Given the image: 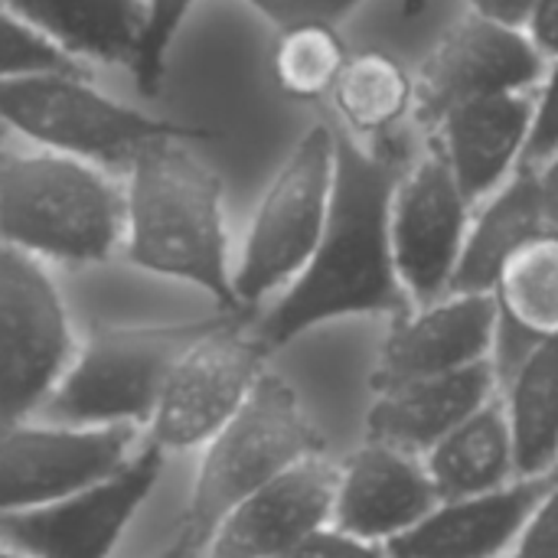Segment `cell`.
<instances>
[{
	"label": "cell",
	"instance_id": "1",
	"mask_svg": "<svg viewBox=\"0 0 558 558\" xmlns=\"http://www.w3.org/2000/svg\"><path fill=\"white\" fill-rule=\"evenodd\" d=\"M402 160L383 147L337 137L333 203L307 268L252 324L271 353L347 320L412 311L392 252V193Z\"/></svg>",
	"mask_w": 558,
	"mask_h": 558
},
{
	"label": "cell",
	"instance_id": "2",
	"mask_svg": "<svg viewBox=\"0 0 558 558\" xmlns=\"http://www.w3.org/2000/svg\"><path fill=\"white\" fill-rule=\"evenodd\" d=\"M121 255L147 275L203 291L222 314H242L222 180L183 141H154L124 167Z\"/></svg>",
	"mask_w": 558,
	"mask_h": 558
},
{
	"label": "cell",
	"instance_id": "3",
	"mask_svg": "<svg viewBox=\"0 0 558 558\" xmlns=\"http://www.w3.org/2000/svg\"><path fill=\"white\" fill-rule=\"evenodd\" d=\"M124 242V180L43 147H0V245L46 265H105Z\"/></svg>",
	"mask_w": 558,
	"mask_h": 558
},
{
	"label": "cell",
	"instance_id": "4",
	"mask_svg": "<svg viewBox=\"0 0 558 558\" xmlns=\"http://www.w3.org/2000/svg\"><path fill=\"white\" fill-rule=\"evenodd\" d=\"M317 454L333 451L304 396L291 379L268 369L242 412L196 454L183 533L203 549L235 504Z\"/></svg>",
	"mask_w": 558,
	"mask_h": 558
},
{
	"label": "cell",
	"instance_id": "5",
	"mask_svg": "<svg viewBox=\"0 0 558 558\" xmlns=\"http://www.w3.org/2000/svg\"><path fill=\"white\" fill-rule=\"evenodd\" d=\"M337 137L330 124H314L268 180L232 268L242 314L268 307L314 258L333 203Z\"/></svg>",
	"mask_w": 558,
	"mask_h": 558
},
{
	"label": "cell",
	"instance_id": "6",
	"mask_svg": "<svg viewBox=\"0 0 558 558\" xmlns=\"http://www.w3.org/2000/svg\"><path fill=\"white\" fill-rule=\"evenodd\" d=\"M105 327L82 340L65 379L36 418L78 428H147L183 350L219 317Z\"/></svg>",
	"mask_w": 558,
	"mask_h": 558
},
{
	"label": "cell",
	"instance_id": "7",
	"mask_svg": "<svg viewBox=\"0 0 558 558\" xmlns=\"http://www.w3.org/2000/svg\"><path fill=\"white\" fill-rule=\"evenodd\" d=\"M0 128L29 147L78 157L98 167H128L154 141H199L193 131L131 108L78 72H33L0 82Z\"/></svg>",
	"mask_w": 558,
	"mask_h": 558
},
{
	"label": "cell",
	"instance_id": "8",
	"mask_svg": "<svg viewBox=\"0 0 558 558\" xmlns=\"http://www.w3.org/2000/svg\"><path fill=\"white\" fill-rule=\"evenodd\" d=\"M275 353L248 314H219L173 363L144 441L160 454H199L252 399Z\"/></svg>",
	"mask_w": 558,
	"mask_h": 558
},
{
	"label": "cell",
	"instance_id": "9",
	"mask_svg": "<svg viewBox=\"0 0 558 558\" xmlns=\"http://www.w3.org/2000/svg\"><path fill=\"white\" fill-rule=\"evenodd\" d=\"M78 347L52 265L0 245V432L43 412Z\"/></svg>",
	"mask_w": 558,
	"mask_h": 558
},
{
	"label": "cell",
	"instance_id": "10",
	"mask_svg": "<svg viewBox=\"0 0 558 558\" xmlns=\"http://www.w3.org/2000/svg\"><path fill=\"white\" fill-rule=\"evenodd\" d=\"M163 468L167 454L144 441V448L105 481L36 510L0 513V543L36 558H111L157 490Z\"/></svg>",
	"mask_w": 558,
	"mask_h": 558
},
{
	"label": "cell",
	"instance_id": "11",
	"mask_svg": "<svg viewBox=\"0 0 558 558\" xmlns=\"http://www.w3.org/2000/svg\"><path fill=\"white\" fill-rule=\"evenodd\" d=\"M474 203L448 170L435 144H428L399 173L392 193V252L402 291L412 307L451 294Z\"/></svg>",
	"mask_w": 558,
	"mask_h": 558
},
{
	"label": "cell",
	"instance_id": "12",
	"mask_svg": "<svg viewBox=\"0 0 558 558\" xmlns=\"http://www.w3.org/2000/svg\"><path fill=\"white\" fill-rule=\"evenodd\" d=\"M144 448L141 428H78L29 418L0 432V513L56 504L121 471Z\"/></svg>",
	"mask_w": 558,
	"mask_h": 558
},
{
	"label": "cell",
	"instance_id": "13",
	"mask_svg": "<svg viewBox=\"0 0 558 558\" xmlns=\"http://www.w3.org/2000/svg\"><path fill=\"white\" fill-rule=\"evenodd\" d=\"M546 59L526 29L464 13L415 72V118L435 128L458 105L536 92Z\"/></svg>",
	"mask_w": 558,
	"mask_h": 558
},
{
	"label": "cell",
	"instance_id": "14",
	"mask_svg": "<svg viewBox=\"0 0 558 558\" xmlns=\"http://www.w3.org/2000/svg\"><path fill=\"white\" fill-rule=\"evenodd\" d=\"M497 304L490 294L451 291L432 304L412 307L396 317L376 353L369 389H389L409 379L445 376L494 363Z\"/></svg>",
	"mask_w": 558,
	"mask_h": 558
},
{
	"label": "cell",
	"instance_id": "15",
	"mask_svg": "<svg viewBox=\"0 0 558 558\" xmlns=\"http://www.w3.org/2000/svg\"><path fill=\"white\" fill-rule=\"evenodd\" d=\"M340 458L317 454L235 504L213 530L199 558H291L333 523Z\"/></svg>",
	"mask_w": 558,
	"mask_h": 558
},
{
	"label": "cell",
	"instance_id": "16",
	"mask_svg": "<svg viewBox=\"0 0 558 558\" xmlns=\"http://www.w3.org/2000/svg\"><path fill=\"white\" fill-rule=\"evenodd\" d=\"M441 504L422 454L363 438L340 454L333 526L389 546Z\"/></svg>",
	"mask_w": 558,
	"mask_h": 558
},
{
	"label": "cell",
	"instance_id": "17",
	"mask_svg": "<svg viewBox=\"0 0 558 558\" xmlns=\"http://www.w3.org/2000/svg\"><path fill=\"white\" fill-rule=\"evenodd\" d=\"M533 131V92L477 98L451 108L432 128V144L477 206L526 163Z\"/></svg>",
	"mask_w": 558,
	"mask_h": 558
},
{
	"label": "cell",
	"instance_id": "18",
	"mask_svg": "<svg viewBox=\"0 0 558 558\" xmlns=\"http://www.w3.org/2000/svg\"><path fill=\"white\" fill-rule=\"evenodd\" d=\"M553 477H520L490 494L441 500L386 549L392 558H510Z\"/></svg>",
	"mask_w": 558,
	"mask_h": 558
},
{
	"label": "cell",
	"instance_id": "19",
	"mask_svg": "<svg viewBox=\"0 0 558 558\" xmlns=\"http://www.w3.org/2000/svg\"><path fill=\"white\" fill-rule=\"evenodd\" d=\"M497 396L500 379L494 363L445 376L409 379L369 396L363 415V438L386 441L392 448L425 458L445 435H451L461 422H468Z\"/></svg>",
	"mask_w": 558,
	"mask_h": 558
},
{
	"label": "cell",
	"instance_id": "20",
	"mask_svg": "<svg viewBox=\"0 0 558 558\" xmlns=\"http://www.w3.org/2000/svg\"><path fill=\"white\" fill-rule=\"evenodd\" d=\"M490 298L497 304L494 369L504 379L530 350L558 337V229L539 232L507 258Z\"/></svg>",
	"mask_w": 558,
	"mask_h": 558
},
{
	"label": "cell",
	"instance_id": "21",
	"mask_svg": "<svg viewBox=\"0 0 558 558\" xmlns=\"http://www.w3.org/2000/svg\"><path fill=\"white\" fill-rule=\"evenodd\" d=\"M546 229L556 226L549 222L543 177L539 170L523 167L497 193L474 206V219L451 291L490 294L507 258Z\"/></svg>",
	"mask_w": 558,
	"mask_h": 558
},
{
	"label": "cell",
	"instance_id": "22",
	"mask_svg": "<svg viewBox=\"0 0 558 558\" xmlns=\"http://www.w3.org/2000/svg\"><path fill=\"white\" fill-rule=\"evenodd\" d=\"M16 20L82 62H134L144 0H0Z\"/></svg>",
	"mask_w": 558,
	"mask_h": 558
},
{
	"label": "cell",
	"instance_id": "23",
	"mask_svg": "<svg viewBox=\"0 0 558 558\" xmlns=\"http://www.w3.org/2000/svg\"><path fill=\"white\" fill-rule=\"evenodd\" d=\"M425 468L441 500L477 497L520 481L517 451L500 396L477 409L451 435H445L425 454Z\"/></svg>",
	"mask_w": 558,
	"mask_h": 558
},
{
	"label": "cell",
	"instance_id": "24",
	"mask_svg": "<svg viewBox=\"0 0 558 558\" xmlns=\"http://www.w3.org/2000/svg\"><path fill=\"white\" fill-rule=\"evenodd\" d=\"M500 405L507 412L517 474L549 477L558 471V337L530 350L504 379Z\"/></svg>",
	"mask_w": 558,
	"mask_h": 558
},
{
	"label": "cell",
	"instance_id": "25",
	"mask_svg": "<svg viewBox=\"0 0 558 558\" xmlns=\"http://www.w3.org/2000/svg\"><path fill=\"white\" fill-rule=\"evenodd\" d=\"M330 105L347 137L379 147V137L415 111V72L386 49L353 52L333 85Z\"/></svg>",
	"mask_w": 558,
	"mask_h": 558
},
{
	"label": "cell",
	"instance_id": "26",
	"mask_svg": "<svg viewBox=\"0 0 558 558\" xmlns=\"http://www.w3.org/2000/svg\"><path fill=\"white\" fill-rule=\"evenodd\" d=\"M350 62L347 39L337 26H291L278 29L271 49V78L281 95L294 101H324Z\"/></svg>",
	"mask_w": 558,
	"mask_h": 558
},
{
	"label": "cell",
	"instance_id": "27",
	"mask_svg": "<svg viewBox=\"0 0 558 558\" xmlns=\"http://www.w3.org/2000/svg\"><path fill=\"white\" fill-rule=\"evenodd\" d=\"M33 72H78V62L0 7V82Z\"/></svg>",
	"mask_w": 558,
	"mask_h": 558
},
{
	"label": "cell",
	"instance_id": "28",
	"mask_svg": "<svg viewBox=\"0 0 558 558\" xmlns=\"http://www.w3.org/2000/svg\"><path fill=\"white\" fill-rule=\"evenodd\" d=\"M193 7L196 0H144V33L134 52V75L141 92L157 88L163 59Z\"/></svg>",
	"mask_w": 558,
	"mask_h": 558
},
{
	"label": "cell",
	"instance_id": "29",
	"mask_svg": "<svg viewBox=\"0 0 558 558\" xmlns=\"http://www.w3.org/2000/svg\"><path fill=\"white\" fill-rule=\"evenodd\" d=\"M558 157V59L546 62L543 82L533 92V131L526 147L530 170H543Z\"/></svg>",
	"mask_w": 558,
	"mask_h": 558
},
{
	"label": "cell",
	"instance_id": "30",
	"mask_svg": "<svg viewBox=\"0 0 558 558\" xmlns=\"http://www.w3.org/2000/svg\"><path fill=\"white\" fill-rule=\"evenodd\" d=\"M258 16H265L275 29L291 26H337L340 20L353 16L363 0H245Z\"/></svg>",
	"mask_w": 558,
	"mask_h": 558
},
{
	"label": "cell",
	"instance_id": "31",
	"mask_svg": "<svg viewBox=\"0 0 558 558\" xmlns=\"http://www.w3.org/2000/svg\"><path fill=\"white\" fill-rule=\"evenodd\" d=\"M510 558H558V471L549 490L530 513Z\"/></svg>",
	"mask_w": 558,
	"mask_h": 558
},
{
	"label": "cell",
	"instance_id": "32",
	"mask_svg": "<svg viewBox=\"0 0 558 558\" xmlns=\"http://www.w3.org/2000/svg\"><path fill=\"white\" fill-rule=\"evenodd\" d=\"M291 558H392L383 543H369L363 536H353L340 526H324L314 536H307Z\"/></svg>",
	"mask_w": 558,
	"mask_h": 558
},
{
	"label": "cell",
	"instance_id": "33",
	"mask_svg": "<svg viewBox=\"0 0 558 558\" xmlns=\"http://www.w3.org/2000/svg\"><path fill=\"white\" fill-rule=\"evenodd\" d=\"M523 29L546 62L558 59V0H536Z\"/></svg>",
	"mask_w": 558,
	"mask_h": 558
},
{
	"label": "cell",
	"instance_id": "34",
	"mask_svg": "<svg viewBox=\"0 0 558 558\" xmlns=\"http://www.w3.org/2000/svg\"><path fill=\"white\" fill-rule=\"evenodd\" d=\"M536 0H464L468 13L490 20V23H504V26H526L530 10Z\"/></svg>",
	"mask_w": 558,
	"mask_h": 558
},
{
	"label": "cell",
	"instance_id": "35",
	"mask_svg": "<svg viewBox=\"0 0 558 558\" xmlns=\"http://www.w3.org/2000/svg\"><path fill=\"white\" fill-rule=\"evenodd\" d=\"M543 177V190H546V206H549V222L558 229V157L539 170Z\"/></svg>",
	"mask_w": 558,
	"mask_h": 558
},
{
	"label": "cell",
	"instance_id": "36",
	"mask_svg": "<svg viewBox=\"0 0 558 558\" xmlns=\"http://www.w3.org/2000/svg\"><path fill=\"white\" fill-rule=\"evenodd\" d=\"M154 558H199V549H196V543L180 530V533H177V536H173V539H170Z\"/></svg>",
	"mask_w": 558,
	"mask_h": 558
},
{
	"label": "cell",
	"instance_id": "37",
	"mask_svg": "<svg viewBox=\"0 0 558 558\" xmlns=\"http://www.w3.org/2000/svg\"><path fill=\"white\" fill-rule=\"evenodd\" d=\"M428 3H432V0H402V13H405V16H418Z\"/></svg>",
	"mask_w": 558,
	"mask_h": 558
},
{
	"label": "cell",
	"instance_id": "38",
	"mask_svg": "<svg viewBox=\"0 0 558 558\" xmlns=\"http://www.w3.org/2000/svg\"><path fill=\"white\" fill-rule=\"evenodd\" d=\"M0 558H36V556H29V553H20V549H13V546L0 543Z\"/></svg>",
	"mask_w": 558,
	"mask_h": 558
},
{
	"label": "cell",
	"instance_id": "39",
	"mask_svg": "<svg viewBox=\"0 0 558 558\" xmlns=\"http://www.w3.org/2000/svg\"><path fill=\"white\" fill-rule=\"evenodd\" d=\"M7 137H10V134H7V131H3V128H0V147H3V144H7Z\"/></svg>",
	"mask_w": 558,
	"mask_h": 558
}]
</instances>
